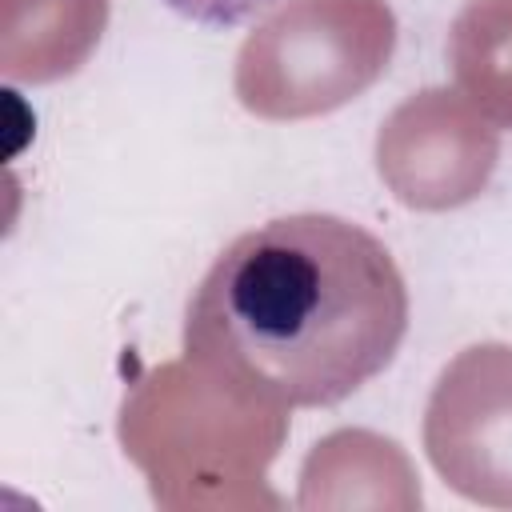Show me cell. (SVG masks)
I'll return each mask as SVG.
<instances>
[{"mask_svg": "<svg viewBox=\"0 0 512 512\" xmlns=\"http://www.w3.org/2000/svg\"><path fill=\"white\" fill-rule=\"evenodd\" d=\"M408 332L404 276L368 228L292 212L240 232L200 276L184 352L220 388L276 408L340 404Z\"/></svg>", "mask_w": 512, "mask_h": 512, "instance_id": "6da1fadb", "label": "cell"}, {"mask_svg": "<svg viewBox=\"0 0 512 512\" xmlns=\"http://www.w3.org/2000/svg\"><path fill=\"white\" fill-rule=\"evenodd\" d=\"M168 8H176L180 16L208 24V28H236L248 24L264 12H272L280 0H164Z\"/></svg>", "mask_w": 512, "mask_h": 512, "instance_id": "7a4b0ae2", "label": "cell"}]
</instances>
